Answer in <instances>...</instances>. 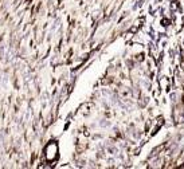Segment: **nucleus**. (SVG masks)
Here are the masks:
<instances>
[{
	"label": "nucleus",
	"mask_w": 184,
	"mask_h": 169,
	"mask_svg": "<svg viewBox=\"0 0 184 169\" xmlns=\"http://www.w3.org/2000/svg\"><path fill=\"white\" fill-rule=\"evenodd\" d=\"M44 157L47 161H55L58 157V145L55 142H50L44 149Z\"/></svg>",
	"instance_id": "1"
}]
</instances>
